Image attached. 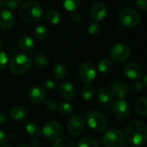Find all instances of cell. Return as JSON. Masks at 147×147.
<instances>
[{"instance_id":"cell-23","label":"cell","mask_w":147,"mask_h":147,"mask_svg":"<svg viewBox=\"0 0 147 147\" xmlns=\"http://www.w3.org/2000/svg\"><path fill=\"white\" fill-rule=\"evenodd\" d=\"M25 131L31 137H37L41 134V128L37 123L30 121L25 125Z\"/></svg>"},{"instance_id":"cell-16","label":"cell","mask_w":147,"mask_h":147,"mask_svg":"<svg viewBox=\"0 0 147 147\" xmlns=\"http://www.w3.org/2000/svg\"><path fill=\"white\" fill-rule=\"evenodd\" d=\"M29 96L32 102L36 104H41L46 100L47 94L42 87L36 86L30 89L29 93Z\"/></svg>"},{"instance_id":"cell-18","label":"cell","mask_w":147,"mask_h":147,"mask_svg":"<svg viewBox=\"0 0 147 147\" xmlns=\"http://www.w3.org/2000/svg\"><path fill=\"white\" fill-rule=\"evenodd\" d=\"M28 115H29L28 110L24 107H22V106H16L13 108H11L10 112L11 118L17 121L24 120L25 119H27Z\"/></svg>"},{"instance_id":"cell-12","label":"cell","mask_w":147,"mask_h":147,"mask_svg":"<svg viewBox=\"0 0 147 147\" xmlns=\"http://www.w3.org/2000/svg\"><path fill=\"white\" fill-rule=\"evenodd\" d=\"M143 73L144 71L142 67L139 64L133 61L126 63L124 67V74L129 79H132V80L139 79L142 77Z\"/></svg>"},{"instance_id":"cell-36","label":"cell","mask_w":147,"mask_h":147,"mask_svg":"<svg viewBox=\"0 0 147 147\" xmlns=\"http://www.w3.org/2000/svg\"><path fill=\"white\" fill-rule=\"evenodd\" d=\"M8 63V56L5 52L0 49V70L4 69Z\"/></svg>"},{"instance_id":"cell-17","label":"cell","mask_w":147,"mask_h":147,"mask_svg":"<svg viewBox=\"0 0 147 147\" xmlns=\"http://www.w3.org/2000/svg\"><path fill=\"white\" fill-rule=\"evenodd\" d=\"M111 88L113 94H116V96L119 100H123L129 92L128 87L125 83L122 82H113L111 83Z\"/></svg>"},{"instance_id":"cell-46","label":"cell","mask_w":147,"mask_h":147,"mask_svg":"<svg viewBox=\"0 0 147 147\" xmlns=\"http://www.w3.org/2000/svg\"><path fill=\"white\" fill-rule=\"evenodd\" d=\"M18 147H30V146L27 145V144H20V145H18Z\"/></svg>"},{"instance_id":"cell-32","label":"cell","mask_w":147,"mask_h":147,"mask_svg":"<svg viewBox=\"0 0 147 147\" xmlns=\"http://www.w3.org/2000/svg\"><path fill=\"white\" fill-rule=\"evenodd\" d=\"M34 64L37 67H45L49 64V58L45 55H37L34 58Z\"/></svg>"},{"instance_id":"cell-8","label":"cell","mask_w":147,"mask_h":147,"mask_svg":"<svg viewBox=\"0 0 147 147\" xmlns=\"http://www.w3.org/2000/svg\"><path fill=\"white\" fill-rule=\"evenodd\" d=\"M130 55H131L130 48L124 43L115 44L110 50V56L116 62L125 61L129 58Z\"/></svg>"},{"instance_id":"cell-5","label":"cell","mask_w":147,"mask_h":147,"mask_svg":"<svg viewBox=\"0 0 147 147\" xmlns=\"http://www.w3.org/2000/svg\"><path fill=\"white\" fill-rule=\"evenodd\" d=\"M123 132L116 128L109 129L103 135V143L106 147H120L124 143Z\"/></svg>"},{"instance_id":"cell-21","label":"cell","mask_w":147,"mask_h":147,"mask_svg":"<svg viewBox=\"0 0 147 147\" xmlns=\"http://www.w3.org/2000/svg\"><path fill=\"white\" fill-rule=\"evenodd\" d=\"M53 76L56 80H62L67 76V68L65 65L59 63L54 67Z\"/></svg>"},{"instance_id":"cell-3","label":"cell","mask_w":147,"mask_h":147,"mask_svg":"<svg viewBox=\"0 0 147 147\" xmlns=\"http://www.w3.org/2000/svg\"><path fill=\"white\" fill-rule=\"evenodd\" d=\"M31 61L30 57L25 54H18L11 59L10 62V69L16 76L25 74L30 67Z\"/></svg>"},{"instance_id":"cell-28","label":"cell","mask_w":147,"mask_h":147,"mask_svg":"<svg viewBox=\"0 0 147 147\" xmlns=\"http://www.w3.org/2000/svg\"><path fill=\"white\" fill-rule=\"evenodd\" d=\"M33 34H34V36H35L36 39H37V40H44L48 36L49 30L45 26L38 25V26H36L35 28Z\"/></svg>"},{"instance_id":"cell-19","label":"cell","mask_w":147,"mask_h":147,"mask_svg":"<svg viewBox=\"0 0 147 147\" xmlns=\"http://www.w3.org/2000/svg\"><path fill=\"white\" fill-rule=\"evenodd\" d=\"M113 95L114 94L113 93L112 89L106 87L101 88L97 94L98 100L101 104H108L109 102H111L113 99Z\"/></svg>"},{"instance_id":"cell-30","label":"cell","mask_w":147,"mask_h":147,"mask_svg":"<svg viewBox=\"0 0 147 147\" xmlns=\"http://www.w3.org/2000/svg\"><path fill=\"white\" fill-rule=\"evenodd\" d=\"M94 95V89L91 85L87 84L82 88V96L85 100H92Z\"/></svg>"},{"instance_id":"cell-15","label":"cell","mask_w":147,"mask_h":147,"mask_svg":"<svg viewBox=\"0 0 147 147\" xmlns=\"http://www.w3.org/2000/svg\"><path fill=\"white\" fill-rule=\"evenodd\" d=\"M61 96L66 100H72L76 96V88L71 82H63L59 86Z\"/></svg>"},{"instance_id":"cell-33","label":"cell","mask_w":147,"mask_h":147,"mask_svg":"<svg viewBox=\"0 0 147 147\" xmlns=\"http://www.w3.org/2000/svg\"><path fill=\"white\" fill-rule=\"evenodd\" d=\"M2 3L6 8L10 10H14L20 6L21 0H2Z\"/></svg>"},{"instance_id":"cell-22","label":"cell","mask_w":147,"mask_h":147,"mask_svg":"<svg viewBox=\"0 0 147 147\" xmlns=\"http://www.w3.org/2000/svg\"><path fill=\"white\" fill-rule=\"evenodd\" d=\"M135 111L138 115H147V97L138 99L135 103Z\"/></svg>"},{"instance_id":"cell-4","label":"cell","mask_w":147,"mask_h":147,"mask_svg":"<svg viewBox=\"0 0 147 147\" xmlns=\"http://www.w3.org/2000/svg\"><path fill=\"white\" fill-rule=\"evenodd\" d=\"M87 123L88 127L94 132H103L107 127V120L106 117L96 111H93L87 115Z\"/></svg>"},{"instance_id":"cell-37","label":"cell","mask_w":147,"mask_h":147,"mask_svg":"<svg viewBox=\"0 0 147 147\" xmlns=\"http://www.w3.org/2000/svg\"><path fill=\"white\" fill-rule=\"evenodd\" d=\"M44 87L48 89V90H54L56 87H57V83L51 79H48L44 82Z\"/></svg>"},{"instance_id":"cell-6","label":"cell","mask_w":147,"mask_h":147,"mask_svg":"<svg viewBox=\"0 0 147 147\" xmlns=\"http://www.w3.org/2000/svg\"><path fill=\"white\" fill-rule=\"evenodd\" d=\"M119 20L122 25L132 28L139 23V15L132 8H124L119 14Z\"/></svg>"},{"instance_id":"cell-9","label":"cell","mask_w":147,"mask_h":147,"mask_svg":"<svg viewBox=\"0 0 147 147\" xmlns=\"http://www.w3.org/2000/svg\"><path fill=\"white\" fill-rule=\"evenodd\" d=\"M67 131L72 136L81 135L85 129V122L82 116L73 115L67 121Z\"/></svg>"},{"instance_id":"cell-47","label":"cell","mask_w":147,"mask_h":147,"mask_svg":"<svg viewBox=\"0 0 147 147\" xmlns=\"http://www.w3.org/2000/svg\"><path fill=\"white\" fill-rule=\"evenodd\" d=\"M0 6H1V0H0Z\"/></svg>"},{"instance_id":"cell-41","label":"cell","mask_w":147,"mask_h":147,"mask_svg":"<svg viewBox=\"0 0 147 147\" xmlns=\"http://www.w3.org/2000/svg\"><path fill=\"white\" fill-rule=\"evenodd\" d=\"M8 119V115L5 111H0V124L6 122Z\"/></svg>"},{"instance_id":"cell-38","label":"cell","mask_w":147,"mask_h":147,"mask_svg":"<svg viewBox=\"0 0 147 147\" xmlns=\"http://www.w3.org/2000/svg\"><path fill=\"white\" fill-rule=\"evenodd\" d=\"M131 90H132L133 93L138 94V93H139V92L142 90V88H143V84H142V82H134L131 83Z\"/></svg>"},{"instance_id":"cell-44","label":"cell","mask_w":147,"mask_h":147,"mask_svg":"<svg viewBox=\"0 0 147 147\" xmlns=\"http://www.w3.org/2000/svg\"><path fill=\"white\" fill-rule=\"evenodd\" d=\"M143 83H144V85L147 87V75H146V76H145L143 78Z\"/></svg>"},{"instance_id":"cell-20","label":"cell","mask_w":147,"mask_h":147,"mask_svg":"<svg viewBox=\"0 0 147 147\" xmlns=\"http://www.w3.org/2000/svg\"><path fill=\"white\" fill-rule=\"evenodd\" d=\"M18 47L23 51L31 50L35 47V40L30 36H24L20 38L18 42Z\"/></svg>"},{"instance_id":"cell-13","label":"cell","mask_w":147,"mask_h":147,"mask_svg":"<svg viewBox=\"0 0 147 147\" xmlns=\"http://www.w3.org/2000/svg\"><path fill=\"white\" fill-rule=\"evenodd\" d=\"M107 14V8L105 4L98 2L92 5L90 10V15L95 22L103 20Z\"/></svg>"},{"instance_id":"cell-14","label":"cell","mask_w":147,"mask_h":147,"mask_svg":"<svg viewBox=\"0 0 147 147\" xmlns=\"http://www.w3.org/2000/svg\"><path fill=\"white\" fill-rule=\"evenodd\" d=\"M15 18L13 14L8 10H0V27L9 30L13 27Z\"/></svg>"},{"instance_id":"cell-39","label":"cell","mask_w":147,"mask_h":147,"mask_svg":"<svg viewBox=\"0 0 147 147\" xmlns=\"http://www.w3.org/2000/svg\"><path fill=\"white\" fill-rule=\"evenodd\" d=\"M136 5L140 11H147V0H137Z\"/></svg>"},{"instance_id":"cell-34","label":"cell","mask_w":147,"mask_h":147,"mask_svg":"<svg viewBox=\"0 0 147 147\" xmlns=\"http://www.w3.org/2000/svg\"><path fill=\"white\" fill-rule=\"evenodd\" d=\"M100 30H101V27L98 22H94V23L90 24L88 26V32H89V34H91L93 36L98 35L100 32Z\"/></svg>"},{"instance_id":"cell-1","label":"cell","mask_w":147,"mask_h":147,"mask_svg":"<svg viewBox=\"0 0 147 147\" xmlns=\"http://www.w3.org/2000/svg\"><path fill=\"white\" fill-rule=\"evenodd\" d=\"M124 136L131 144L140 146L147 140V126L139 120L131 121L125 129Z\"/></svg>"},{"instance_id":"cell-10","label":"cell","mask_w":147,"mask_h":147,"mask_svg":"<svg viewBox=\"0 0 147 147\" xmlns=\"http://www.w3.org/2000/svg\"><path fill=\"white\" fill-rule=\"evenodd\" d=\"M61 131V125L57 121H49L47 122L42 130V133L49 140H55L60 135Z\"/></svg>"},{"instance_id":"cell-31","label":"cell","mask_w":147,"mask_h":147,"mask_svg":"<svg viewBox=\"0 0 147 147\" xmlns=\"http://www.w3.org/2000/svg\"><path fill=\"white\" fill-rule=\"evenodd\" d=\"M58 111L61 114L69 115L74 113V107L67 102H61L58 105Z\"/></svg>"},{"instance_id":"cell-27","label":"cell","mask_w":147,"mask_h":147,"mask_svg":"<svg viewBox=\"0 0 147 147\" xmlns=\"http://www.w3.org/2000/svg\"><path fill=\"white\" fill-rule=\"evenodd\" d=\"M81 0H62V5L64 9L67 11H76L79 5Z\"/></svg>"},{"instance_id":"cell-48","label":"cell","mask_w":147,"mask_h":147,"mask_svg":"<svg viewBox=\"0 0 147 147\" xmlns=\"http://www.w3.org/2000/svg\"><path fill=\"white\" fill-rule=\"evenodd\" d=\"M146 62H147V61H146Z\"/></svg>"},{"instance_id":"cell-2","label":"cell","mask_w":147,"mask_h":147,"mask_svg":"<svg viewBox=\"0 0 147 147\" xmlns=\"http://www.w3.org/2000/svg\"><path fill=\"white\" fill-rule=\"evenodd\" d=\"M19 13L24 22L28 24H36L42 18L43 10L38 3L29 1L21 6Z\"/></svg>"},{"instance_id":"cell-35","label":"cell","mask_w":147,"mask_h":147,"mask_svg":"<svg viewBox=\"0 0 147 147\" xmlns=\"http://www.w3.org/2000/svg\"><path fill=\"white\" fill-rule=\"evenodd\" d=\"M45 107L49 112H55L58 109V104L53 100H48L45 102Z\"/></svg>"},{"instance_id":"cell-43","label":"cell","mask_w":147,"mask_h":147,"mask_svg":"<svg viewBox=\"0 0 147 147\" xmlns=\"http://www.w3.org/2000/svg\"><path fill=\"white\" fill-rule=\"evenodd\" d=\"M30 146H32V147H39L40 146V142L38 141V139H32L30 141Z\"/></svg>"},{"instance_id":"cell-45","label":"cell","mask_w":147,"mask_h":147,"mask_svg":"<svg viewBox=\"0 0 147 147\" xmlns=\"http://www.w3.org/2000/svg\"><path fill=\"white\" fill-rule=\"evenodd\" d=\"M2 147H13V145H12V144H5V145H4V146H2Z\"/></svg>"},{"instance_id":"cell-29","label":"cell","mask_w":147,"mask_h":147,"mask_svg":"<svg viewBox=\"0 0 147 147\" xmlns=\"http://www.w3.org/2000/svg\"><path fill=\"white\" fill-rule=\"evenodd\" d=\"M98 70L99 72L102 73V74H107L109 73L112 69V62L108 60V59H101L97 65Z\"/></svg>"},{"instance_id":"cell-11","label":"cell","mask_w":147,"mask_h":147,"mask_svg":"<svg viewBox=\"0 0 147 147\" xmlns=\"http://www.w3.org/2000/svg\"><path fill=\"white\" fill-rule=\"evenodd\" d=\"M113 114L119 120H125L130 114V107L124 100H118L113 105Z\"/></svg>"},{"instance_id":"cell-40","label":"cell","mask_w":147,"mask_h":147,"mask_svg":"<svg viewBox=\"0 0 147 147\" xmlns=\"http://www.w3.org/2000/svg\"><path fill=\"white\" fill-rule=\"evenodd\" d=\"M71 18H72L73 22L76 23V24H79V23H81L82 21V17L81 13L78 12V11H75V12H74L72 14Z\"/></svg>"},{"instance_id":"cell-7","label":"cell","mask_w":147,"mask_h":147,"mask_svg":"<svg viewBox=\"0 0 147 147\" xmlns=\"http://www.w3.org/2000/svg\"><path fill=\"white\" fill-rule=\"evenodd\" d=\"M97 71L94 65L90 61H85L79 67V76L86 84L91 83L96 77Z\"/></svg>"},{"instance_id":"cell-24","label":"cell","mask_w":147,"mask_h":147,"mask_svg":"<svg viewBox=\"0 0 147 147\" xmlns=\"http://www.w3.org/2000/svg\"><path fill=\"white\" fill-rule=\"evenodd\" d=\"M45 20L51 25H55L61 21V14L56 11H50L45 15Z\"/></svg>"},{"instance_id":"cell-26","label":"cell","mask_w":147,"mask_h":147,"mask_svg":"<svg viewBox=\"0 0 147 147\" xmlns=\"http://www.w3.org/2000/svg\"><path fill=\"white\" fill-rule=\"evenodd\" d=\"M77 147H99V143L92 137H85L79 141Z\"/></svg>"},{"instance_id":"cell-42","label":"cell","mask_w":147,"mask_h":147,"mask_svg":"<svg viewBox=\"0 0 147 147\" xmlns=\"http://www.w3.org/2000/svg\"><path fill=\"white\" fill-rule=\"evenodd\" d=\"M7 140V135L5 133V131L0 130V144H3L6 142Z\"/></svg>"},{"instance_id":"cell-25","label":"cell","mask_w":147,"mask_h":147,"mask_svg":"<svg viewBox=\"0 0 147 147\" xmlns=\"http://www.w3.org/2000/svg\"><path fill=\"white\" fill-rule=\"evenodd\" d=\"M75 142L68 137H61L55 142L54 147H75Z\"/></svg>"}]
</instances>
